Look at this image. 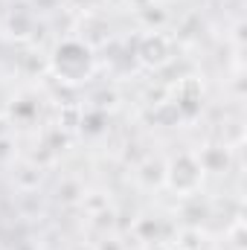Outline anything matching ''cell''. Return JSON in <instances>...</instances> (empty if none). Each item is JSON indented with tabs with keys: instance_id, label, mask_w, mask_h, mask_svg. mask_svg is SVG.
I'll list each match as a JSON object with an SVG mask.
<instances>
[{
	"instance_id": "2",
	"label": "cell",
	"mask_w": 247,
	"mask_h": 250,
	"mask_svg": "<svg viewBox=\"0 0 247 250\" xmlns=\"http://www.w3.org/2000/svg\"><path fill=\"white\" fill-rule=\"evenodd\" d=\"M204 178V166L201 160H195L192 154H181L169 163V172H166V181L169 187L178 189V192H192V189L201 184Z\"/></svg>"
},
{
	"instance_id": "3",
	"label": "cell",
	"mask_w": 247,
	"mask_h": 250,
	"mask_svg": "<svg viewBox=\"0 0 247 250\" xmlns=\"http://www.w3.org/2000/svg\"><path fill=\"white\" fill-rule=\"evenodd\" d=\"M137 56H140V62L145 67H160V64L169 62V41L163 35H145L140 41Z\"/></svg>"
},
{
	"instance_id": "1",
	"label": "cell",
	"mask_w": 247,
	"mask_h": 250,
	"mask_svg": "<svg viewBox=\"0 0 247 250\" xmlns=\"http://www.w3.org/2000/svg\"><path fill=\"white\" fill-rule=\"evenodd\" d=\"M53 70L64 82H84L93 73V50L84 41L67 38L53 50Z\"/></svg>"
}]
</instances>
